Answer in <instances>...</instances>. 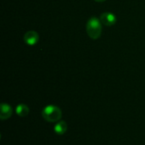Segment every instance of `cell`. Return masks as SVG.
Segmentation results:
<instances>
[{
    "mask_svg": "<svg viewBox=\"0 0 145 145\" xmlns=\"http://www.w3.org/2000/svg\"><path fill=\"white\" fill-rule=\"evenodd\" d=\"M86 31L88 37L92 39H98L101 36L102 25L99 19L92 17L88 20L86 25Z\"/></svg>",
    "mask_w": 145,
    "mask_h": 145,
    "instance_id": "1",
    "label": "cell"
},
{
    "mask_svg": "<svg viewBox=\"0 0 145 145\" xmlns=\"http://www.w3.org/2000/svg\"><path fill=\"white\" fill-rule=\"evenodd\" d=\"M42 116L43 119L48 122H57L62 117V111L59 107L50 105L42 110Z\"/></svg>",
    "mask_w": 145,
    "mask_h": 145,
    "instance_id": "2",
    "label": "cell"
},
{
    "mask_svg": "<svg viewBox=\"0 0 145 145\" xmlns=\"http://www.w3.org/2000/svg\"><path fill=\"white\" fill-rule=\"evenodd\" d=\"M99 20L101 23L104 24L105 25L110 26L116 22V16L111 12H105L100 15Z\"/></svg>",
    "mask_w": 145,
    "mask_h": 145,
    "instance_id": "3",
    "label": "cell"
},
{
    "mask_svg": "<svg viewBox=\"0 0 145 145\" xmlns=\"http://www.w3.org/2000/svg\"><path fill=\"white\" fill-rule=\"evenodd\" d=\"M38 40H39V35L37 31H29L24 36L25 42L31 46L37 44Z\"/></svg>",
    "mask_w": 145,
    "mask_h": 145,
    "instance_id": "4",
    "label": "cell"
},
{
    "mask_svg": "<svg viewBox=\"0 0 145 145\" xmlns=\"http://www.w3.org/2000/svg\"><path fill=\"white\" fill-rule=\"evenodd\" d=\"M13 110L9 105L8 104H2L1 105V110H0V117L1 120H7L12 116Z\"/></svg>",
    "mask_w": 145,
    "mask_h": 145,
    "instance_id": "5",
    "label": "cell"
},
{
    "mask_svg": "<svg viewBox=\"0 0 145 145\" xmlns=\"http://www.w3.org/2000/svg\"><path fill=\"white\" fill-rule=\"evenodd\" d=\"M54 132L58 134V135H63L66 131H67V124L65 121H59L54 127Z\"/></svg>",
    "mask_w": 145,
    "mask_h": 145,
    "instance_id": "6",
    "label": "cell"
},
{
    "mask_svg": "<svg viewBox=\"0 0 145 145\" xmlns=\"http://www.w3.org/2000/svg\"><path fill=\"white\" fill-rule=\"evenodd\" d=\"M16 114L20 116V117H25L29 114V108L27 105H24V104H20L19 105H17L16 107Z\"/></svg>",
    "mask_w": 145,
    "mask_h": 145,
    "instance_id": "7",
    "label": "cell"
},
{
    "mask_svg": "<svg viewBox=\"0 0 145 145\" xmlns=\"http://www.w3.org/2000/svg\"><path fill=\"white\" fill-rule=\"evenodd\" d=\"M94 1L99 2V3H101V2H105V1H106V0H94Z\"/></svg>",
    "mask_w": 145,
    "mask_h": 145,
    "instance_id": "8",
    "label": "cell"
}]
</instances>
